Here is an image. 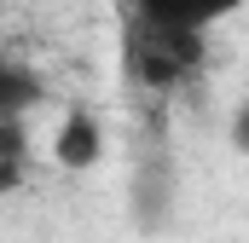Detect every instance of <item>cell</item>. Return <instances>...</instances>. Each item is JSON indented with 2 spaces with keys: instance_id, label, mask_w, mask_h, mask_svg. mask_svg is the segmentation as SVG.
I'll return each instance as SVG.
<instances>
[{
  "instance_id": "cell-1",
  "label": "cell",
  "mask_w": 249,
  "mask_h": 243,
  "mask_svg": "<svg viewBox=\"0 0 249 243\" xmlns=\"http://www.w3.org/2000/svg\"><path fill=\"white\" fill-rule=\"evenodd\" d=\"M209 58V35H186V29H162V23H145L133 17L127 23V75L151 93H168L191 81Z\"/></svg>"
},
{
  "instance_id": "cell-3",
  "label": "cell",
  "mask_w": 249,
  "mask_h": 243,
  "mask_svg": "<svg viewBox=\"0 0 249 243\" xmlns=\"http://www.w3.org/2000/svg\"><path fill=\"white\" fill-rule=\"evenodd\" d=\"M53 156H58V168H99V156H105V127L93 110H70L58 122V133H53Z\"/></svg>"
},
{
  "instance_id": "cell-4",
  "label": "cell",
  "mask_w": 249,
  "mask_h": 243,
  "mask_svg": "<svg viewBox=\"0 0 249 243\" xmlns=\"http://www.w3.org/2000/svg\"><path fill=\"white\" fill-rule=\"evenodd\" d=\"M47 99V81L18 58H0V122H23Z\"/></svg>"
},
{
  "instance_id": "cell-2",
  "label": "cell",
  "mask_w": 249,
  "mask_h": 243,
  "mask_svg": "<svg viewBox=\"0 0 249 243\" xmlns=\"http://www.w3.org/2000/svg\"><path fill=\"white\" fill-rule=\"evenodd\" d=\"M133 17L145 23H162V29H186V35H209V23L244 12L249 0H127Z\"/></svg>"
},
{
  "instance_id": "cell-6",
  "label": "cell",
  "mask_w": 249,
  "mask_h": 243,
  "mask_svg": "<svg viewBox=\"0 0 249 243\" xmlns=\"http://www.w3.org/2000/svg\"><path fill=\"white\" fill-rule=\"evenodd\" d=\"M232 145H238V151L249 156V104L238 110V116H232Z\"/></svg>"
},
{
  "instance_id": "cell-5",
  "label": "cell",
  "mask_w": 249,
  "mask_h": 243,
  "mask_svg": "<svg viewBox=\"0 0 249 243\" xmlns=\"http://www.w3.org/2000/svg\"><path fill=\"white\" fill-rule=\"evenodd\" d=\"M29 180V122H0V197Z\"/></svg>"
}]
</instances>
